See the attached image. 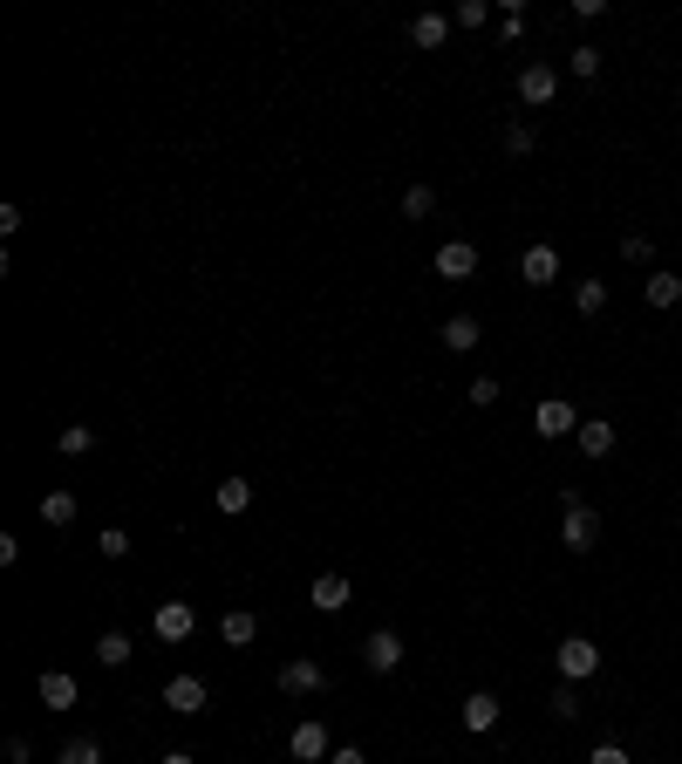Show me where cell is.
Here are the masks:
<instances>
[{
  "mask_svg": "<svg viewBox=\"0 0 682 764\" xmlns=\"http://www.w3.org/2000/svg\"><path fill=\"white\" fill-rule=\"evenodd\" d=\"M532 430H539V437H573V430H580V417H573V403L546 396V403L532 410Z\"/></svg>",
  "mask_w": 682,
  "mask_h": 764,
  "instance_id": "8fae6325",
  "label": "cell"
},
{
  "mask_svg": "<svg viewBox=\"0 0 682 764\" xmlns=\"http://www.w3.org/2000/svg\"><path fill=\"white\" fill-rule=\"evenodd\" d=\"M219 635H226L232 649H246V642H253V635H260V614H253V608H232L226 621H219Z\"/></svg>",
  "mask_w": 682,
  "mask_h": 764,
  "instance_id": "e0dca14e",
  "label": "cell"
},
{
  "mask_svg": "<svg viewBox=\"0 0 682 764\" xmlns=\"http://www.w3.org/2000/svg\"><path fill=\"white\" fill-rule=\"evenodd\" d=\"M362 662H369L376 676H389V669H403V635H396V628H376V635L362 642Z\"/></svg>",
  "mask_w": 682,
  "mask_h": 764,
  "instance_id": "8992f818",
  "label": "cell"
},
{
  "mask_svg": "<svg viewBox=\"0 0 682 764\" xmlns=\"http://www.w3.org/2000/svg\"><path fill=\"white\" fill-rule=\"evenodd\" d=\"M621 260H628V267H655V239H648V232H628V239H621Z\"/></svg>",
  "mask_w": 682,
  "mask_h": 764,
  "instance_id": "4316f807",
  "label": "cell"
},
{
  "mask_svg": "<svg viewBox=\"0 0 682 764\" xmlns=\"http://www.w3.org/2000/svg\"><path fill=\"white\" fill-rule=\"evenodd\" d=\"M567 76H580V82H594V76H601V48H594V41H580V48L567 55Z\"/></svg>",
  "mask_w": 682,
  "mask_h": 764,
  "instance_id": "603a6c76",
  "label": "cell"
},
{
  "mask_svg": "<svg viewBox=\"0 0 682 764\" xmlns=\"http://www.w3.org/2000/svg\"><path fill=\"white\" fill-rule=\"evenodd\" d=\"M587 764H635V758H628L621 744H594V751H587Z\"/></svg>",
  "mask_w": 682,
  "mask_h": 764,
  "instance_id": "836d02e7",
  "label": "cell"
},
{
  "mask_svg": "<svg viewBox=\"0 0 682 764\" xmlns=\"http://www.w3.org/2000/svg\"><path fill=\"white\" fill-rule=\"evenodd\" d=\"M437 273H444V280H471V273H478V246H471V239H444V246H437Z\"/></svg>",
  "mask_w": 682,
  "mask_h": 764,
  "instance_id": "30bf717a",
  "label": "cell"
},
{
  "mask_svg": "<svg viewBox=\"0 0 682 764\" xmlns=\"http://www.w3.org/2000/svg\"><path fill=\"white\" fill-rule=\"evenodd\" d=\"M287 751H294L301 764H328V758H335V744H328V730L314 724V717H307V724H294V737H287Z\"/></svg>",
  "mask_w": 682,
  "mask_h": 764,
  "instance_id": "ba28073f",
  "label": "cell"
},
{
  "mask_svg": "<svg viewBox=\"0 0 682 764\" xmlns=\"http://www.w3.org/2000/svg\"><path fill=\"white\" fill-rule=\"evenodd\" d=\"M642 294H648V307H662V314H669V307L682 301V273H648Z\"/></svg>",
  "mask_w": 682,
  "mask_h": 764,
  "instance_id": "2e32d148",
  "label": "cell"
},
{
  "mask_svg": "<svg viewBox=\"0 0 682 764\" xmlns=\"http://www.w3.org/2000/svg\"><path fill=\"white\" fill-rule=\"evenodd\" d=\"M55 444H62V458H89V451H96V430H89V423H69Z\"/></svg>",
  "mask_w": 682,
  "mask_h": 764,
  "instance_id": "cb8c5ba5",
  "label": "cell"
},
{
  "mask_svg": "<svg viewBox=\"0 0 682 764\" xmlns=\"http://www.w3.org/2000/svg\"><path fill=\"white\" fill-rule=\"evenodd\" d=\"M403 212H410V219H430V212H437V191H430V185H410V191H403Z\"/></svg>",
  "mask_w": 682,
  "mask_h": 764,
  "instance_id": "f1b7e54d",
  "label": "cell"
},
{
  "mask_svg": "<svg viewBox=\"0 0 682 764\" xmlns=\"http://www.w3.org/2000/svg\"><path fill=\"white\" fill-rule=\"evenodd\" d=\"M485 21H492V7H485V0H464V7L451 14V28H485Z\"/></svg>",
  "mask_w": 682,
  "mask_h": 764,
  "instance_id": "4dcf8cb0",
  "label": "cell"
},
{
  "mask_svg": "<svg viewBox=\"0 0 682 764\" xmlns=\"http://www.w3.org/2000/svg\"><path fill=\"white\" fill-rule=\"evenodd\" d=\"M280 689H287V696H314V689H328V669H321L314 655H294V662L280 669Z\"/></svg>",
  "mask_w": 682,
  "mask_h": 764,
  "instance_id": "52a82bcc",
  "label": "cell"
},
{
  "mask_svg": "<svg viewBox=\"0 0 682 764\" xmlns=\"http://www.w3.org/2000/svg\"><path fill=\"white\" fill-rule=\"evenodd\" d=\"M573 314H580V321L607 314V280H580V287H573Z\"/></svg>",
  "mask_w": 682,
  "mask_h": 764,
  "instance_id": "d6986e66",
  "label": "cell"
},
{
  "mask_svg": "<svg viewBox=\"0 0 682 764\" xmlns=\"http://www.w3.org/2000/svg\"><path fill=\"white\" fill-rule=\"evenodd\" d=\"M96 553H103V560H123V553H130V533H123V526H103V533H96Z\"/></svg>",
  "mask_w": 682,
  "mask_h": 764,
  "instance_id": "f546056e",
  "label": "cell"
},
{
  "mask_svg": "<svg viewBox=\"0 0 682 764\" xmlns=\"http://www.w3.org/2000/svg\"><path fill=\"white\" fill-rule=\"evenodd\" d=\"M55 764H103V744H96V737H69Z\"/></svg>",
  "mask_w": 682,
  "mask_h": 764,
  "instance_id": "484cf974",
  "label": "cell"
},
{
  "mask_svg": "<svg viewBox=\"0 0 682 764\" xmlns=\"http://www.w3.org/2000/svg\"><path fill=\"white\" fill-rule=\"evenodd\" d=\"M164 764H198V758H191V751H171V758H164Z\"/></svg>",
  "mask_w": 682,
  "mask_h": 764,
  "instance_id": "d590c367",
  "label": "cell"
},
{
  "mask_svg": "<svg viewBox=\"0 0 682 764\" xmlns=\"http://www.w3.org/2000/svg\"><path fill=\"white\" fill-rule=\"evenodd\" d=\"M328 764H369V758H362L355 744H335V758H328Z\"/></svg>",
  "mask_w": 682,
  "mask_h": 764,
  "instance_id": "e575fe53",
  "label": "cell"
},
{
  "mask_svg": "<svg viewBox=\"0 0 682 764\" xmlns=\"http://www.w3.org/2000/svg\"><path fill=\"white\" fill-rule=\"evenodd\" d=\"M464 396H471V410H492V403H498V382H492V376H478L471 389H464Z\"/></svg>",
  "mask_w": 682,
  "mask_h": 764,
  "instance_id": "1f68e13d",
  "label": "cell"
},
{
  "mask_svg": "<svg viewBox=\"0 0 682 764\" xmlns=\"http://www.w3.org/2000/svg\"><path fill=\"white\" fill-rule=\"evenodd\" d=\"M41 703L48 710H76V676L69 669H41Z\"/></svg>",
  "mask_w": 682,
  "mask_h": 764,
  "instance_id": "4fadbf2b",
  "label": "cell"
},
{
  "mask_svg": "<svg viewBox=\"0 0 682 764\" xmlns=\"http://www.w3.org/2000/svg\"><path fill=\"white\" fill-rule=\"evenodd\" d=\"M505 151H512V157L532 151V123H512V130H505Z\"/></svg>",
  "mask_w": 682,
  "mask_h": 764,
  "instance_id": "d6a6232c",
  "label": "cell"
},
{
  "mask_svg": "<svg viewBox=\"0 0 682 764\" xmlns=\"http://www.w3.org/2000/svg\"><path fill=\"white\" fill-rule=\"evenodd\" d=\"M96 662H103V669H123V662H130V635H123V628L96 635Z\"/></svg>",
  "mask_w": 682,
  "mask_h": 764,
  "instance_id": "44dd1931",
  "label": "cell"
},
{
  "mask_svg": "<svg viewBox=\"0 0 682 764\" xmlns=\"http://www.w3.org/2000/svg\"><path fill=\"white\" fill-rule=\"evenodd\" d=\"M553 662H560V683H587V676H601V649H594L587 635H567V642L553 649Z\"/></svg>",
  "mask_w": 682,
  "mask_h": 764,
  "instance_id": "6da1fadb",
  "label": "cell"
},
{
  "mask_svg": "<svg viewBox=\"0 0 682 764\" xmlns=\"http://www.w3.org/2000/svg\"><path fill=\"white\" fill-rule=\"evenodd\" d=\"M457 724L471 730V737L498 730V696H492V689H471V696H464V710H457Z\"/></svg>",
  "mask_w": 682,
  "mask_h": 764,
  "instance_id": "9c48e42d",
  "label": "cell"
},
{
  "mask_svg": "<svg viewBox=\"0 0 682 764\" xmlns=\"http://www.w3.org/2000/svg\"><path fill=\"white\" fill-rule=\"evenodd\" d=\"M519 273H526L532 287H553V280H560V253H553V246L539 239V246H526V260H519Z\"/></svg>",
  "mask_w": 682,
  "mask_h": 764,
  "instance_id": "7c38bea8",
  "label": "cell"
},
{
  "mask_svg": "<svg viewBox=\"0 0 682 764\" xmlns=\"http://www.w3.org/2000/svg\"><path fill=\"white\" fill-rule=\"evenodd\" d=\"M553 96H560V69H546V62H526V69H519V103L546 110Z\"/></svg>",
  "mask_w": 682,
  "mask_h": 764,
  "instance_id": "3957f363",
  "label": "cell"
},
{
  "mask_svg": "<svg viewBox=\"0 0 682 764\" xmlns=\"http://www.w3.org/2000/svg\"><path fill=\"white\" fill-rule=\"evenodd\" d=\"M573 437H580V451H587V458H607L621 430H614V423H607V417H587V423H580V430H573Z\"/></svg>",
  "mask_w": 682,
  "mask_h": 764,
  "instance_id": "5bb4252c",
  "label": "cell"
},
{
  "mask_svg": "<svg viewBox=\"0 0 682 764\" xmlns=\"http://www.w3.org/2000/svg\"><path fill=\"white\" fill-rule=\"evenodd\" d=\"M546 710H553L560 724H573V717H580V683H560V689H553V703H546Z\"/></svg>",
  "mask_w": 682,
  "mask_h": 764,
  "instance_id": "83f0119b",
  "label": "cell"
},
{
  "mask_svg": "<svg viewBox=\"0 0 682 764\" xmlns=\"http://www.w3.org/2000/svg\"><path fill=\"white\" fill-rule=\"evenodd\" d=\"M594 539H601V519H594V505H567V519H560V546L587 553Z\"/></svg>",
  "mask_w": 682,
  "mask_h": 764,
  "instance_id": "277c9868",
  "label": "cell"
},
{
  "mask_svg": "<svg viewBox=\"0 0 682 764\" xmlns=\"http://www.w3.org/2000/svg\"><path fill=\"white\" fill-rule=\"evenodd\" d=\"M314 608H321V614L348 608V573H314Z\"/></svg>",
  "mask_w": 682,
  "mask_h": 764,
  "instance_id": "9a60e30c",
  "label": "cell"
},
{
  "mask_svg": "<svg viewBox=\"0 0 682 764\" xmlns=\"http://www.w3.org/2000/svg\"><path fill=\"white\" fill-rule=\"evenodd\" d=\"M478 335H485V328H478V314H451V321H444V348H457V355H464V348H478Z\"/></svg>",
  "mask_w": 682,
  "mask_h": 764,
  "instance_id": "ffe728a7",
  "label": "cell"
},
{
  "mask_svg": "<svg viewBox=\"0 0 682 764\" xmlns=\"http://www.w3.org/2000/svg\"><path fill=\"white\" fill-rule=\"evenodd\" d=\"M253 505V478H226L219 485V512H246Z\"/></svg>",
  "mask_w": 682,
  "mask_h": 764,
  "instance_id": "d4e9b609",
  "label": "cell"
},
{
  "mask_svg": "<svg viewBox=\"0 0 682 764\" xmlns=\"http://www.w3.org/2000/svg\"><path fill=\"white\" fill-rule=\"evenodd\" d=\"M41 519L48 526H76V492H41Z\"/></svg>",
  "mask_w": 682,
  "mask_h": 764,
  "instance_id": "7402d4cb",
  "label": "cell"
},
{
  "mask_svg": "<svg viewBox=\"0 0 682 764\" xmlns=\"http://www.w3.org/2000/svg\"><path fill=\"white\" fill-rule=\"evenodd\" d=\"M444 35H451V14H417V21H410V41H417V48H444Z\"/></svg>",
  "mask_w": 682,
  "mask_h": 764,
  "instance_id": "ac0fdd59",
  "label": "cell"
},
{
  "mask_svg": "<svg viewBox=\"0 0 682 764\" xmlns=\"http://www.w3.org/2000/svg\"><path fill=\"white\" fill-rule=\"evenodd\" d=\"M676 417H682V403H676Z\"/></svg>",
  "mask_w": 682,
  "mask_h": 764,
  "instance_id": "8d00e7d4",
  "label": "cell"
},
{
  "mask_svg": "<svg viewBox=\"0 0 682 764\" xmlns=\"http://www.w3.org/2000/svg\"><path fill=\"white\" fill-rule=\"evenodd\" d=\"M191 628H198V608H191V601H157V614H151L157 642H185Z\"/></svg>",
  "mask_w": 682,
  "mask_h": 764,
  "instance_id": "7a4b0ae2",
  "label": "cell"
},
{
  "mask_svg": "<svg viewBox=\"0 0 682 764\" xmlns=\"http://www.w3.org/2000/svg\"><path fill=\"white\" fill-rule=\"evenodd\" d=\"M164 710L205 717V676H171V683H164Z\"/></svg>",
  "mask_w": 682,
  "mask_h": 764,
  "instance_id": "5b68a950",
  "label": "cell"
}]
</instances>
